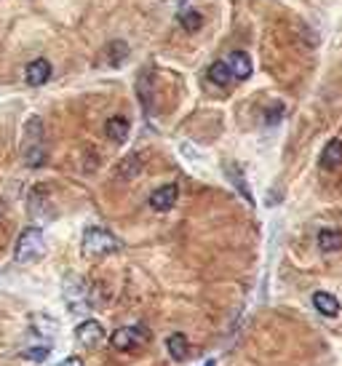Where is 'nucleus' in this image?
<instances>
[{
	"label": "nucleus",
	"instance_id": "obj_1",
	"mask_svg": "<svg viewBox=\"0 0 342 366\" xmlns=\"http://www.w3.org/2000/svg\"><path fill=\"white\" fill-rule=\"evenodd\" d=\"M22 158H25V163L30 169L43 166V161H46V142H43V123H41V118H30L27 121Z\"/></svg>",
	"mask_w": 342,
	"mask_h": 366
},
{
	"label": "nucleus",
	"instance_id": "obj_2",
	"mask_svg": "<svg viewBox=\"0 0 342 366\" xmlns=\"http://www.w3.org/2000/svg\"><path fill=\"white\" fill-rule=\"evenodd\" d=\"M118 249H121V241L107 227L91 225V227L83 230V254H89V257H104V254H113Z\"/></svg>",
	"mask_w": 342,
	"mask_h": 366
},
{
	"label": "nucleus",
	"instance_id": "obj_3",
	"mask_svg": "<svg viewBox=\"0 0 342 366\" xmlns=\"http://www.w3.org/2000/svg\"><path fill=\"white\" fill-rule=\"evenodd\" d=\"M43 254H46V241L41 227H27L14 246V260L19 265H30V262H38Z\"/></svg>",
	"mask_w": 342,
	"mask_h": 366
},
{
	"label": "nucleus",
	"instance_id": "obj_4",
	"mask_svg": "<svg viewBox=\"0 0 342 366\" xmlns=\"http://www.w3.org/2000/svg\"><path fill=\"white\" fill-rule=\"evenodd\" d=\"M147 340H150V334H147L145 326H121V329L110 337L115 350H134V347L145 345Z\"/></svg>",
	"mask_w": 342,
	"mask_h": 366
},
{
	"label": "nucleus",
	"instance_id": "obj_5",
	"mask_svg": "<svg viewBox=\"0 0 342 366\" xmlns=\"http://www.w3.org/2000/svg\"><path fill=\"white\" fill-rule=\"evenodd\" d=\"M75 337L80 345H86V347H94L99 342L104 340V326L99 323V321H83L78 329H75Z\"/></svg>",
	"mask_w": 342,
	"mask_h": 366
},
{
	"label": "nucleus",
	"instance_id": "obj_6",
	"mask_svg": "<svg viewBox=\"0 0 342 366\" xmlns=\"http://www.w3.org/2000/svg\"><path fill=\"white\" fill-rule=\"evenodd\" d=\"M176 198H179V187L171 182V185H163V187H158L152 196H150V206L155 209V211H169L174 209V203H176Z\"/></svg>",
	"mask_w": 342,
	"mask_h": 366
},
{
	"label": "nucleus",
	"instance_id": "obj_7",
	"mask_svg": "<svg viewBox=\"0 0 342 366\" xmlns=\"http://www.w3.org/2000/svg\"><path fill=\"white\" fill-rule=\"evenodd\" d=\"M227 70L233 78H238V80H246V78H251V59H249V54L246 51H233V54H227Z\"/></svg>",
	"mask_w": 342,
	"mask_h": 366
},
{
	"label": "nucleus",
	"instance_id": "obj_8",
	"mask_svg": "<svg viewBox=\"0 0 342 366\" xmlns=\"http://www.w3.org/2000/svg\"><path fill=\"white\" fill-rule=\"evenodd\" d=\"M49 78H51L49 59H32V62L27 65V70H25L27 86H43V83H49Z\"/></svg>",
	"mask_w": 342,
	"mask_h": 366
},
{
	"label": "nucleus",
	"instance_id": "obj_9",
	"mask_svg": "<svg viewBox=\"0 0 342 366\" xmlns=\"http://www.w3.org/2000/svg\"><path fill=\"white\" fill-rule=\"evenodd\" d=\"M86 284L80 281V278H70L67 281V286H65V299H67V305L73 308V310H80V308H86Z\"/></svg>",
	"mask_w": 342,
	"mask_h": 366
},
{
	"label": "nucleus",
	"instance_id": "obj_10",
	"mask_svg": "<svg viewBox=\"0 0 342 366\" xmlns=\"http://www.w3.org/2000/svg\"><path fill=\"white\" fill-rule=\"evenodd\" d=\"M313 308H316L321 316L334 318L337 313H340V299L329 292H316L313 294Z\"/></svg>",
	"mask_w": 342,
	"mask_h": 366
},
{
	"label": "nucleus",
	"instance_id": "obj_11",
	"mask_svg": "<svg viewBox=\"0 0 342 366\" xmlns=\"http://www.w3.org/2000/svg\"><path fill=\"white\" fill-rule=\"evenodd\" d=\"M128 131H131V126H128V121L126 118H121V115H115V118H110V121L104 123V134H107V139L110 142H126L128 139Z\"/></svg>",
	"mask_w": 342,
	"mask_h": 366
},
{
	"label": "nucleus",
	"instance_id": "obj_12",
	"mask_svg": "<svg viewBox=\"0 0 342 366\" xmlns=\"http://www.w3.org/2000/svg\"><path fill=\"white\" fill-rule=\"evenodd\" d=\"M340 163H342V142L340 139H332V142H326L323 152H321V169L334 171Z\"/></svg>",
	"mask_w": 342,
	"mask_h": 366
},
{
	"label": "nucleus",
	"instance_id": "obj_13",
	"mask_svg": "<svg viewBox=\"0 0 342 366\" xmlns=\"http://www.w3.org/2000/svg\"><path fill=\"white\" fill-rule=\"evenodd\" d=\"M166 350H169V356L174 361H185L187 353H190V342H187V337L182 332H176V334H171L166 340Z\"/></svg>",
	"mask_w": 342,
	"mask_h": 366
},
{
	"label": "nucleus",
	"instance_id": "obj_14",
	"mask_svg": "<svg viewBox=\"0 0 342 366\" xmlns=\"http://www.w3.org/2000/svg\"><path fill=\"white\" fill-rule=\"evenodd\" d=\"M225 174H227V179L236 185V190H238V193H241L249 203H254V198H251V190H249V185H246L241 166H236V163H225Z\"/></svg>",
	"mask_w": 342,
	"mask_h": 366
},
{
	"label": "nucleus",
	"instance_id": "obj_15",
	"mask_svg": "<svg viewBox=\"0 0 342 366\" xmlns=\"http://www.w3.org/2000/svg\"><path fill=\"white\" fill-rule=\"evenodd\" d=\"M318 249H321V251H326V254L340 251L342 249V233L340 230H332V227L321 230V233H318Z\"/></svg>",
	"mask_w": 342,
	"mask_h": 366
},
{
	"label": "nucleus",
	"instance_id": "obj_16",
	"mask_svg": "<svg viewBox=\"0 0 342 366\" xmlns=\"http://www.w3.org/2000/svg\"><path fill=\"white\" fill-rule=\"evenodd\" d=\"M139 161H142L139 155H128V158H123L121 169H118V176H121V179H134V176L142 171V163H139Z\"/></svg>",
	"mask_w": 342,
	"mask_h": 366
},
{
	"label": "nucleus",
	"instance_id": "obj_17",
	"mask_svg": "<svg viewBox=\"0 0 342 366\" xmlns=\"http://www.w3.org/2000/svg\"><path fill=\"white\" fill-rule=\"evenodd\" d=\"M230 70H227V65L225 62H214L212 67H209V80L212 83H217V86H227L230 83Z\"/></svg>",
	"mask_w": 342,
	"mask_h": 366
},
{
	"label": "nucleus",
	"instance_id": "obj_18",
	"mask_svg": "<svg viewBox=\"0 0 342 366\" xmlns=\"http://www.w3.org/2000/svg\"><path fill=\"white\" fill-rule=\"evenodd\" d=\"M179 22H182V27H185L187 32H198V30L203 27V16H201L198 11H182V14H179Z\"/></svg>",
	"mask_w": 342,
	"mask_h": 366
},
{
	"label": "nucleus",
	"instance_id": "obj_19",
	"mask_svg": "<svg viewBox=\"0 0 342 366\" xmlns=\"http://www.w3.org/2000/svg\"><path fill=\"white\" fill-rule=\"evenodd\" d=\"M49 345H43V347H30V350H25V358L27 361H35V364H43L46 358H49Z\"/></svg>",
	"mask_w": 342,
	"mask_h": 366
},
{
	"label": "nucleus",
	"instance_id": "obj_20",
	"mask_svg": "<svg viewBox=\"0 0 342 366\" xmlns=\"http://www.w3.org/2000/svg\"><path fill=\"white\" fill-rule=\"evenodd\" d=\"M56 366H83V361H80V358H65V361H62V364H56Z\"/></svg>",
	"mask_w": 342,
	"mask_h": 366
},
{
	"label": "nucleus",
	"instance_id": "obj_21",
	"mask_svg": "<svg viewBox=\"0 0 342 366\" xmlns=\"http://www.w3.org/2000/svg\"><path fill=\"white\" fill-rule=\"evenodd\" d=\"M3 214H5V203L0 201V217H3Z\"/></svg>",
	"mask_w": 342,
	"mask_h": 366
},
{
	"label": "nucleus",
	"instance_id": "obj_22",
	"mask_svg": "<svg viewBox=\"0 0 342 366\" xmlns=\"http://www.w3.org/2000/svg\"><path fill=\"white\" fill-rule=\"evenodd\" d=\"M203 366H217V361H214V358H212V361H206V364Z\"/></svg>",
	"mask_w": 342,
	"mask_h": 366
}]
</instances>
